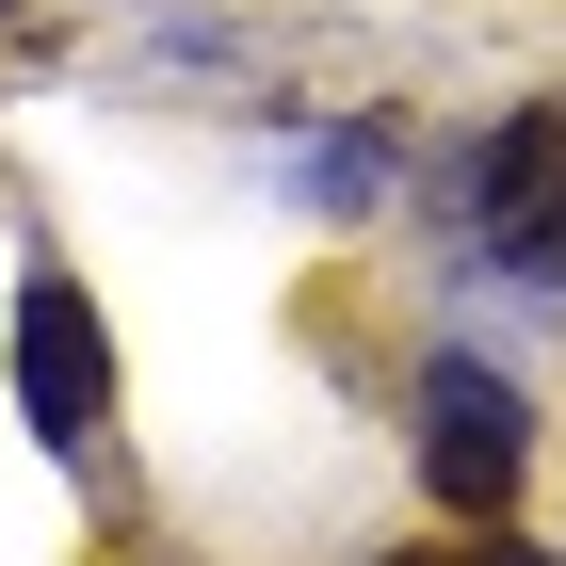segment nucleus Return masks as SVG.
Wrapping results in <instances>:
<instances>
[{"label": "nucleus", "mask_w": 566, "mask_h": 566, "mask_svg": "<svg viewBox=\"0 0 566 566\" xmlns=\"http://www.w3.org/2000/svg\"><path fill=\"white\" fill-rule=\"evenodd\" d=\"M470 227H485V260H502V275L566 292V97H534L518 130H485V163H470Z\"/></svg>", "instance_id": "nucleus-2"}, {"label": "nucleus", "mask_w": 566, "mask_h": 566, "mask_svg": "<svg viewBox=\"0 0 566 566\" xmlns=\"http://www.w3.org/2000/svg\"><path fill=\"white\" fill-rule=\"evenodd\" d=\"M518 453H534V405L485 373V356H437L421 373V485L453 518H502L518 502Z\"/></svg>", "instance_id": "nucleus-1"}, {"label": "nucleus", "mask_w": 566, "mask_h": 566, "mask_svg": "<svg viewBox=\"0 0 566 566\" xmlns=\"http://www.w3.org/2000/svg\"><path fill=\"white\" fill-rule=\"evenodd\" d=\"M389 566H551V551H518V534H485V551H389Z\"/></svg>", "instance_id": "nucleus-4"}, {"label": "nucleus", "mask_w": 566, "mask_h": 566, "mask_svg": "<svg viewBox=\"0 0 566 566\" xmlns=\"http://www.w3.org/2000/svg\"><path fill=\"white\" fill-rule=\"evenodd\" d=\"M17 405H33V437H49V453H82V437H97V405H114L97 307L65 292V275H33V292H17Z\"/></svg>", "instance_id": "nucleus-3"}]
</instances>
